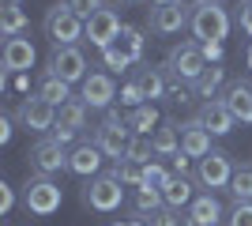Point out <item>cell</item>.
Returning a JSON list of instances; mask_svg holds the SVG:
<instances>
[{
    "instance_id": "obj_1",
    "label": "cell",
    "mask_w": 252,
    "mask_h": 226,
    "mask_svg": "<svg viewBox=\"0 0 252 226\" xmlns=\"http://www.w3.org/2000/svg\"><path fill=\"white\" fill-rule=\"evenodd\" d=\"M64 204V193H61V185L53 181V177H42V173H34V177H27L23 181V207L31 211V215L38 219H49L57 215Z\"/></svg>"
},
{
    "instance_id": "obj_2",
    "label": "cell",
    "mask_w": 252,
    "mask_h": 226,
    "mask_svg": "<svg viewBox=\"0 0 252 226\" xmlns=\"http://www.w3.org/2000/svg\"><path fill=\"white\" fill-rule=\"evenodd\" d=\"M42 31H45V38H49L53 45H75L79 38H87V23L79 19L72 11V4L64 0V4H53V8L45 11Z\"/></svg>"
},
{
    "instance_id": "obj_3",
    "label": "cell",
    "mask_w": 252,
    "mask_h": 226,
    "mask_svg": "<svg viewBox=\"0 0 252 226\" xmlns=\"http://www.w3.org/2000/svg\"><path fill=\"white\" fill-rule=\"evenodd\" d=\"M192 38L200 45L207 42H226V34H230V11L222 8L219 0H207L200 8H192V23H189Z\"/></svg>"
},
{
    "instance_id": "obj_4",
    "label": "cell",
    "mask_w": 252,
    "mask_h": 226,
    "mask_svg": "<svg viewBox=\"0 0 252 226\" xmlns=\"http://www.w3.org/2000/svg\"><path fill=\"white\" fill-rule=\"evenodd\" d=\"M166 68H169V75H173V79L196 87L211 65H207V57H203V45H200V42H181V45H173V49H169Z\"/></svg>"
},
{
    "instance_id": "obj_5",
    "label": "cell",
    "mask_w": 252,
    "mask_h": 226,
    "mask_svg": "<svg viewBox=\"0 0 252 226\" xmlns=\"http://www.w3.org/2000/svg\"><path fill=\"white\" fill-rule=\"evenodd\" d=\"M79 200H83V207H91L98 215H109V211H117V207L125 204V185L117 181L113 173H98V177H91L83 185Z\"/></svg>"
},
{
    "instance_id": "obj_6",
    "label": "cell",
    "mask_w": 252,
    "mask_h": 226,
    "mask_svg": "<svg viewBox=\"0 0 252 226\" xmlns=\"http://www.w3.org/2000/svg\"><path fill=\"white\" fill-rule=\"evenodd\" d=\"M94 143L102 147V155L105 159H125L128 155V143H132V129L125 125V117H121V109H105V117H102V125L94 129Z\"/></svg>"
},
{
    "instance_id": "obj_7",
    "label": "cell",
    "mask_w": 252,
    "mask_h": 226,
    "mask_svg": "<svg viewBox=\"0 0 252 226\" xmlns=\"http://www.w3.org/2000/svg\"><path fill=\"white\" fill-rule=\"evenodd\" d=\"M15 121H19L27 132H34V136H45V132L57 129V106L45 102L42 95H31V98H23V102H19Z\"/></svg>"
},
{
    "instance_id": "obj_8",
    "label": "cell",
    "mask_w": 252,
    "mask_h": 226,
    "mask_svg": "<svg viewBox=\"0 0 252 226\" xmlns=\"http://www.w3.org/2000/svg\"><path fill=\"white\" fill-rule=\"evenodd\" d=\"M49 75L64 79V83H83L87 75V57L79 45H53L49 53Z\"/></svg>"
},
{
    "instance_id": "obj_9",
    "label": "cell",
    "mask_w": 252,
    "mask_h": 226,
    "mask_svg": "<svg viewBox=\"0 0 252 226\" xmlns=\"http://www.w3.org/2000/svg\"><path fill=\"white\" fill-rule=\"evenodd\" d=\"M196 181H200L207 193H215V189H230V181H233V162H230V155L215 147L207 159H200V162H196Z\"/></svg>"
},
{
    "instance_id": "obj_10",
    "label": "cell",
    "mask_w": 252,
    "mask_h": 226,
    "mask_svg": "<svg viewBox=\"0 0 252 226\" xmlns=\"http://www.w3.org/2000/svg\"><path fill=\"white\" fill-rule=\"evenodd\" d=\"M27 159H31V170L42 173V177H53V173L68 170V151L53 140V136H42V140L27 151Z\"/></svg>"
},
{
    "instance_id": "obj_11",
    "label": "cell",
    "mask_w": 252,
    "mask_h": 226,
    "mask_svg": "<svg viewBox=\"0 0 252 226\" xmlns=\"http://www.w3.org/2000/svg\"><path fill=\"white\" fill-rule=\"evenodd\" d=\"M121 31H125V23H121V15H117L113 8H102L98 15L87 19V42L94 45V49H109V45H117Z\"/></svg>"
},
{
    "instance_id": "obj_12",
    "label": "cell",
    "mask_w": 252,
    "mask_h": 226,
    "mask_svg": "<svg viewBox=\"0 0 252 226\" xmlns=\"http://www.w3.org/2000/svg\"><path fill=\"white\" fill-rule=\"evenodd\" d=\"M79 98L87 102V109H109L117 98V83H113V72H91L79 83Z\"/></svg>"
},
{
    "instance_id": "obj_13",
    "label": "cell",
    "mask_w": 252,
    "mask_h": 226,
    "mask_svg": "<svg viewBox=\"0 0 252 226\" xmlns=\"http://www.w3.org/2000/svg\"><path fill=\"white\" fill-rule=\"evenodd\" d=\"M192 23V11L185 8V4H162V8H151V19H147V27L155 34H162V38H169V34H181L185 27Z\"/></svg>"
},
{
    "instance_id": "obj_14",
    "label": "cell",
    "mask_w": 252,
    "mask_h": 226,
    "mask_svg": "<svg viewBox=\"0 0 252 226\" xmlns=\"http://www.w3.org/2000/svg\"><path fill=\"white\" fill-rule=\"evenodd\" d=\"M196 121H200L211 136H230L233 125H237V117H233L230 106H226V98H207V102L196 109Z\"/></svg>"
},
{
    "instance_id": "obj_15",
    "label": "cell",
    "mask_w": 252,
    "mask_h": 226,
    "mask_svg": "<svg viewBox=\"0 0 252 226\" xmlns=\"http://www.w3.org/2000/svg\"><path fill=\"white\" fill-rule=\"evenodd\" d=\"M34 61H38V49H34L31 38H4V72L19 75V72H31Z\"/></svg>"
},
{
    "instance_id": "obj_16",
    "label": "cell",
    "mask_w": 252,
    "mask_h": 226,
    "mask_svg": "<svg viewBox=\"0 0 252 226\" xmlns=\"http://www.w3.org/2000/svg\"><path fill=\"white\" fill-rule=\"evenodd\" d=\"M102 147H98L94 140H83L75 143L72 151H68V170L75 173V177H98V170H102Z\"/></svg>"
},
{
    "instance_id": "obj_17",
    "label": "cell",
    "mask_w": 252,
    "mask_h": 226,
    "mask_svg": "<svg viewBox=\"0 0 252 226\" xmlns=\"http://www.w3.org/2000/svg\"><path fill=\"white\" fill-rule=\"evenodd\" d=\"M185 223L189 226H219V223H226V211H222L219 196L215 193H200L189 204V211H185Z\"/></svg>"
},
{
    "instance_id": "obj_18",
    "label": "cell",
    "mask_w": 252,
    "mask_h": 226,
    "mask_svg": "<svg viewBox=\"0 0 252 226\" xmlns=\"http://www.w3.org/2000/svg\"><path fill=\"white\" fill-rule=\"evenodd\" d=\"M177 132H181V151H185L189 159L200 162V159H207L211 151H215V147H211V132L203 129L196 117L185 121V125H177Z\"/></svg>"
},
{
    "instance_id": "obj_19",
    "label": "cell",
    "mask_w": 252,
    "mask_h": 226,
    "mask_svg": "<svg viewBox=\"0 0 252 226\" xmlns=\"http://www.w3.org/2000/svg\"><path fill=\"white\" fill-rule=\"evenodd\" d=\"M226 106L241 125H252V83L249 79H237V83L226 87Z\"/></svg>"
},
{
    "instance_id": "obj_20",
    "label": "cell",
    "mask_w": 252,
    "mask_h": 226,
    "mask_svg": "<svg viewBox=\"0 0 252 226\" xmlns=\"http://www.w3.org/2000/svg\"><path fill=\"white\" fill-rule=\"evenodd\" d=\"M87 113H91V109H87L83 98L64 102V106L57 109V129H68V132H75V136H79V132L87 129Z\"/></svg>"
},
{
    "instance_id": "obj_21",
    "label": "cell",
    "mask_w": 252,
    "mask_h": 226,
    "mask_svg": "<svg viewBox=\"0 0 252 226\" xmlns=\"http://www.w3.org/2000/svg\"><path fill=\"white\" fill-rule=\"evenodd\" d=\"M162 200H166V207H173V211H181V207L189 211V204L196 200V193H192V181H189V177H177V173H173V177L166 181V189H162Z\"/></svg>"
},
{
    "instance_id": "obj_22",
    "label": "cell",
    "mask_w": 252,
    "mask_h": 226,
    "mask_svg": "<svg viewBox=\"0 0 252 226\" xmlns=\"http://www.w3.org/2000/svg\"><path fill=\"white\" fill-rule=\"evenodd\" d=\"M34 95H42L45 102H53V106L61 109L64 102H72V83H64V79H57V75L45 72L42 79H38V91H34Z\"/></svg>"
},
{
    "instance_id": "obj_23",
    "label": "cell",
    "mask_w": 252,
    "mask_h": 226,
    "mask_svg": "<svg viewBox=\"0 0 252 226\" xmlns=\"http://www.w3.org/2000/svg\"><path fill=\"white\" fill-rule=\"evenodd\" d=\"M136 83H139V91H143V98H151V102L169 95V83H166V75L158 72V68H139Z\"/></svg>"
},
{
    "instance_id": "obj_24",
    "label": "cell",
    "mask_w": 252,
    "mask_h": 226,
    "mask_svg": "<svg viewBox=\"0 0 252 226\" xmlns=\"http://www.w3.org/2000/svg\"><path fill=\"white\" fill-rule=\"evenodd\" d=\"M23 31H31L27 11L15 8V4H4V11H0V34H4V38H19Z\"/></svg>"
},
{
    "instance_id": "obj_25",
    "label": "cell",
    "mask_w": 252,
    "mask_h": 226,
    "mask_svg": "<svg viewBox=\"0 0 252 226\" xmlns=\"http://www.w3.org/2000/svg\"><path fill=\"white\" fill-rule=\"evenodd\" d=\"M132 204H136V215H158L162 207H166V200H162V189H151V185H139L136 196H132Z\"/></svg>"
},
{
    "instance_id": "obj_26",
    "label": "cell",
    "mask_w": 252,
    "mask_h": 226,
    "mask_svg": "<svg viewBox=\"0 0 252 226\" xmlns=\"http://www.w3.org/2000/svg\"><path fill=\"white\" fill-rule=\"evenodd\" d=\"M125 125L132 129V136H151V129L158 125V109L151 106V102H147V106H136L125 117Z\"/></svg>"
},
{
    "instance_id": "obj_27",
    "label": "cell",
    "mask_w": 252,
    "mask_h": 226,
    "mask_svg": "<svg viewBox=\"0 0 252 226\" xmlns=\"http://www.w3.org/2000/svg\"><path fill=\"white\" fill-rule=\"evenodd\" d=\"M117 45L132 57V65H139L143 53H147V38H143V31H139V27H128V23H125V31H121V38H117Z\"/></svg>"
},
{
    "instance_id": "obj_28",
    "label": "cell",
    "mask_w": 252,
    "mask_h": 226,
    "mask_svg": "<svg viewBox=\"0 0 252 226\" xmlns=\"http://www.w3.org/2000/svg\"><path fill=\"white\" fill-rule=\"evenodd\" d=\"M151 140H155V155H169V159H173V155L181 151V132H177L173 121H166L162 129H155Z\"/></svg>"
},
{
    "instance_id": "obj_29",
    "label": "cell",
    "mask_w": 252,
    "mask_h": 226,
    "mask_svg": "<svg viewBox=\"0 0 252 226\" xmlns=\"http://www.w3.org/2000/svg\"><path fill=\"white\" fill-rule=\"evenodd\" d=\"M109 173H113L121 185H132V189H139V185L147 181V166H139V162H132V159H121Z\"/></svg>"
},
{
    "instance_id": "obj_30",
    "label": "cell",
    "mask_w": 252,
    "mask_h": 226,
    "mask_svg": "<svg viewBox=\"0 0 252 226\" xmlns=\"http://www.w3.org/2000/svg\"><path fill=\"white\" fill-rule=\"evenodd\" d=\"M230 196H233V204H252V166H237L233 170Z\"/></svg>"
},
{
    "instance_id": "obj_31",
    "label": "cell",
    "mask_w": 252,
    "mask_h": 226,
    "mask_svg": "<svg viewBox=\"0 0 252 226\" xmlns=\"http://www.w3.org/2000/svg\"><path fill=\"white\" fill-rule=\"evenodd\" d=\"M125 159L139 162V166H151V162H155V140H151V136H132Z\"/></svg>"
},
{
    "instance_id": "obj_32",
    "label": "cell",
    "mask_w": 252,
    "mask_h": 226,
    "mask_svg": "<svg viewBox=\"0 0 252 226\" xmlns=\"http://www.w3.org/2000/svg\"><path fill=\"white\" fill-rule=\"evenodd\" d=\"M222 79H226V68H222V65H211L207 72H203V79L196 83V95H200V98H215V91L222 87Z\"/></svg>"
},
{
    "instance_id": "obj_33",
    "label": "cell",
    "mask_w": 252,
    "mask_h": 226,
    "mask_svg": "<svg viewBox=\"0 0 252 226\" xmlns=\"http://www.w3.org/2000/svg\"><path fill=\"white\" fill-rule=\"evenodd\" d=\"M102 65L109 68V72H125V68H132V57H128L121 45H109V49H102Z\"/></svg>"
},
{
    "instance_id": "obj_34",
    "label": "cell",
    "mask_w": 252,
    "mask_h": 226,
    "mask_svg": "<svg viewBox=\"0 0 252 226\" xmlns=\"http://www.w3.org/2000/svg\"><path fill=\"white\" fill-rule=\"evenodd\" d=\"M121 102H125V106H132V109H136V106H147V98H143V91H139L136 79H128V83L121 87Z\"/></svg>"
},
{
    "instance_id": "obj_35",
    "label": "cell",
    "mask_w": 252,
    "mask_h": 226,
    "mask_svg": "<svg viewBox=\"0 0 252 226\" xmlns=\"http://www.w3.org/2000/svg\"><path fill=\"white\" fill-rule=\"evenodd\" d=\"M169 177H173V170H166V166L151 162V166H147V181H143V185H151V189H166Z\"/></svg>"
},
{
    "instance_id": "obj_36",
    "label": "cell",
    "mask_w": 252,
    "mask_h": 226,
    "mask_svg": "<svg viewBox=\"0 0 252 226\" xmlns=\"http://www.w3.org/2000/svg\"><path fill=\"white\" fill-rule=\"evenodd\" d=\"M192 95H196V87L181 83V79H173V83H169V102H177V106H189Z\"/></svg>"
},
{
    "instance_id": "obj_37",
    "label": "cell",
    "mask_w": 252,
    "mask_h": 226,
    "mask_svg": "<svg viewBox=\"0 0 252 226\" xmlns=\"http://www.w3.org/2000/svg\"><path fill=\"white\" fill-rule=\"evenodd\" d=\"M68 4H72V11H75V15H79V19H91V15H98V11H102L105 8V4H102V0H68Z\"/></svg>"
},
{
    "instance_id": "obj_38",
    "label": "cell",
    "mask_w": 252,
    "mask_h": 226,
    "mask_svg": "<svg viewBox=\"0 0 252 226\" xmlns=\"http://www.w3.org/2000/svg\"><path fill=\"white\" fill-rule=\"evenodd\" d=\"M226 226H252V204H233V211L226 215Z\"/></svg>"
},
{
    "instance_id": "obj_39",
    "label": "cell",
    "mask_w": 252,
    "mask_h": 226,
    "mask_svg": "<svg viewBox=\"0 0 252 226\" xmlns=\"http://www.w3.org/2000/svg\"><path fill=\"white\" fill-rule=\"evenodd\" d=\"M185 219H177V211L173 207H162L158 215H151V226H181Z\"/></svg>"
},
{
    "instance_id": "obj_40",
    "label": "cell",
    "mask_w": 252,
    "mask_h": 226,
    "mask_svg": "<svg viewBox=\"0 0 252 226\" xmlns=\"http://www.w3.org/2000/svg\"><path fill=\"white\" fill-rule=\"evenodd\" d=\"M11 207H15V189L8 181H0V215H11Z\"/></svg>"
},
{
    "instance_id": "obj_41",
    "label": "cell",
    "mask_w": 252,
    "mask_h": 226,
    "mask_svg": "<svg viewBox=\"0 0 252 226\" xmlns=\"http://www.w3.org/2000/svg\"><path fill=\"white\" fill-rule=\"evenodd\" d=\"M203 57H207V65H211V61H215V65H222L226 45H222V42H207V45H203Z\"/></svg>"
},
{
    "instance_id": "obj_42",
    "label": "cell",
    "mask_w": 252,
    "mask_h": 226,
    "mask_svg": "<svg viewBox=\"0 0 252 226\" xmlns=\"http://www.w3.org/2000/svg\"><path fill=\"white\" fill-rule=\"evenodd\" d=\"M173 173H177V177H185V173H189V155H185V151H177V155H173Z\"/></svg>"
},
{
    "instance_id": "obj_43",
    "label": "cell",
    "mask_w": 252,
    "mask_h": 226,
    "mask_svg": "<svg viewBox=\"0 0 252 226\" xmlns=\"http://www.w3.org/2000/svg\"><path fill=\"white\" fill-rule=\"evenodd\" d=\"M49 136H53V140H57V143H61V147H68V143L75 140V132H68V129H53Z\"/></svg>"
},
{
    "instance_id": "obj_44",
    "label": "cell",
    "mask_w": 252,
    "mask_h": 226,
    "mask_svg": "<svg viewBox=\"0 0 252 226\" xmlns=\"http://www.w3.org/2000/svg\"><path fill=\"white\" fill-rule=\"evenodd\" d=\"M11 132H15V129H11V117L4 113V117H0V143H8V140H11Z\"/></svg>"
},
{
    "instance_id": "obj_45",
    "label": "cell",
    "mask_w": 252,
    "mask_h": 226,
    "mask_svg": "<svg viewBox=\"0 0 252 226\" xmlns=\"http://www.w3.org/2000/svg\"><path fill=\"white\" fill-rule=\"evenodd\" d=\"M8 87H15V91H27V87H31L27 72H19V75H8Z\"/></svg>"
},
{
    "instance_id": "obj_46",
    "label": "cell",
    "mask_w": 252,
    "mask_h": 226,
    "mask_svg": "<svg viewBox=\"0 0 252 226\" xmlns=\"http://www.w3.org/2000/svg\"><path fill=\"white\" fill-rule=\"evenodd\" d=\"M113 226H151V223H143V219H117Z\"/></svg>"
},
{
    "instance_id": "obj_47",
    "label": "cell",
    "mask_w": 252,
    "mask_h": 226,
    "mask_svg": "<svg viewBox=\"0 0 252 226\" xmlns=\"http://www.w3.org/2000/svg\"><path fill=\"white\" fill-rule=\"evenodd\" d=\"M185 8H200V4H207V0H181Z\"/></svg>"
},
{
    "instance_id": "obj_48",
    "label": "cell",
    "mask_w": 252,
    "mask_h": 226,
    "mask_svg": "<svg viewBox=\"0 0 252 226\" xmlns=\"http://www.w3.org/2000/svg\"><path fill=\"white\" fill-rule=\"evenodd\" d=\"M4 4H15V8H19V4H23V0H4Z\"/></svg>"
},
{
    "instance_id": "obj_49",
    "label": "cell",
    "mask_w": 252,
    "mask_h": 226,
    "mask_svg": "<svg viewBox=\"0 0 252 226\" xmlns=\"http://www.w3.org/2000/svg\"><path fill=\"white\" fill-rule=\"evenodd\" d=\"M249 68H252V49H249Z\"/></svg>"
},
{
    "instance_id": "obj_50",
    "label": "cell",
    "mask_w": 252,
    "mask_h": 226,
    "mask_svg": "<svg viewBox=\"0 0 252 226\" xmlns=\"http://www.w3.org/2000/svg\"><path fill=\"white\" fill-rule=\"evenodd\" d=\"M125 4H139V0H125Z\"/></svg>"
},
{
    "instance_id": "obj_51",
    "label": "cell",
    "mask_w": 252,
    "mask_h": 226,
    "mask_svg": "<svg viewBox=\"0 0 252 226\" xmlns=\"http://www.w3.org/2000/svg\"><path fill=\"white\" fill-rule=\"evenodd\" d=\"M245 31H249V34H252V23H249V27H245Z\"/></svg>"
},
{
    "instance_id": "obj_52",
    "label": "cell",
    "mask_w": 252,
    "mask_h": 226,
    "mask_svg": "<svg viewBox=\"0 0 252 226\" xmlns=\"http://www.w3.org/2000/svg\"><path fill=\"white\" fill-rule=\"evenodd\" d=\"M249 4H252V0H249Z\"/></svg>"
}]
</instances>
